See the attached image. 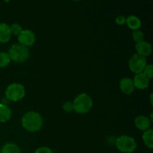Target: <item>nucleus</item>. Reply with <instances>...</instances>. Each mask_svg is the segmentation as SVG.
Here are the masks:
<instances>
[{"instance_id": "f257e3e1", "label": "nucleus", "mask_w": 153, "mask_h": 153, "mask_svg": "<svg viewBox=\"0 0 153 153\" xmlns=\"http://www.w3.org/2000/svg\"><path fill=\"white\" fill-rule=\"evenodd\" d=\"M22 125L27 131L36 132L40 131L43 126V118L37 112L28 111L22 117Z\"/></svg>"}, {"instance_id": "f03ea898", "label": "nucleus", "mask_w": 153, "mask_h": 153, "mask_svg": "<svg viewBox=\"0 0 153 153\" xmlns=\"http://www.w3.org/2000/svg\"><path fill=\"white\" fill-rule=\"evenodd\" d=\"M7 54L10 57V61L17 63H23L29 58V49L20 43H16L10 46Z\"/></svg>"}, {"instance_id": "7ed1b4c3", "label": "nucleus", "mask_w": 153, "mask_h": 153, "mask_svg": "<svg viewBox=\"0 0 153 153\" xmlns=\"http://www.w3.org/2000/svg\"><path fill=\"white\" fill-rule=\"evenodd\" d=\"M73 106L78 114H86L93 107L92 99L87 94H81L73 101Z\"/></svg>"}, {"instance_id": "20e7f679", "label": "nucleus", "mask_w": 153, "mask_h": 153, "mask_svg": "<svg viewBox=\"0 0 153 153\" xmlns=\"http://www.w3.org/2000/svg\"><path fill=\"white\" fill-rule=\"evenodd\" d=\"M116 146L120 152L131 153L137 148V143L133 137L127 135H122L117 139Z\"/></svg>"}, {"instance_id": "39448f33", "label": "nucleus", "mask_w": 153, "mask_h": 153, "mask_svg": "<svg viewBox=\"0 0 153 153\" xmlns=\"http://www.w3.org/2000/svg\"><path fill=\"white\" fill-rule=\"evenodd\" d=\"M25 94V90L23 85L19 83H13L7 86L5 91V96L7 100L16 102L22 100Z\"/></svg>"}, {"instance_id": "423d86ee", "label": "nucleus", "mask_w": 153, "mask_h": 153, "mask_svg": "<svg viewBox=\"0 0 153 153\" xmlns=\"http://www.w3.org/2000/svg\"><path fill=\"white\" fill-rule=\"evenodd\" d=\"M147 65L146 59L145 57L141 56L138 54H135L133 55L129 60L128 66L131 72L138 74V73H143L145 67Z\"/></svg>"}, {"instance_id": "0eeeda50", "label": "nucleus", "mask_w": 153, "mask_h": 153, "mask_svg": "<svg viewBox=\"0 0 153 153\" xmlns=\"http://www.w3.org/2000/svg\"><path fill=\"white\" fill-rule=\"evenodd\" d=\"M18 40H19L20 44L23 45V46H26V47L31 46L35 43V34L31 30H22L20 32V34L18 35Z\"/></svg>"}, {"instance_id": "6e6552de", "label": "nucleus", "mask_w": 153, "mask_h": 153, "mask_svg": "<svg viewBox=\"0 0 153 153\" xmlns=\"http://www.w3.org/2000/svg\"><path fill=\"white\" fill-rule=\"evenodd\" d=\"M150 79L146 76L143 73L136 74L133 79V83H134V88L140 90H144L147 88L149 85Z\"/></svg>"}, {"instance_id": "1a4fd4ad", "label": "nucleus", "mask_w": 153, "mask_h": 153, "mask_svg": "<svg viewBox=\"0 0 153 153\" xmlns=\"http://www.w3.org/2000/svg\"><path fill=\"white\" fill-rule=\"evenodd\" d=\"M135 49L138 55L145 57V58L146 56L150 55L152 52V45L145 41H142L140 42V43H136Z\"/></svg>"}, {"instance_id": "9d476101", "label": "nucleus", "mask_w": 153, "mask_h": 153, "mask_svg": "<svg viewBox=\"0 0 153 153\" xmlns=\"http://www.w3.org/2000/svg\"><path fill=\"white\" fill-rule=\"evenodd\" d=\"M120 87L122 92H123L125 94H127V95H130V94H132L135 89L133 81L128 78L123 79L120 83Z\"/></svg>"}, {"instance_id": "9b49d317", "label": "nucleus", "mask_w": 153, "mask_h": 153, "mask_svg": "<svg viewBox=\"0 0 153 153\" xmlns=\"http://www.w3.org/2000/svg\"><path fill=\"white\" fill-rule=\"evenodd\" d=\"M10 37L11 33L10 31V26L6 23L0 22V43H7L10 40Z\"/></svg>"}, {"instance_id": "f8f14e48", "label": "nucleus", "mask_w": 153, "mask_h": 153, "mask_svg": "<svg viewBox=\"0 0 153 153\" xmlns=\"http://www.w3.org/2000/svg\"><path fill=\"white\" fill-rule=\"evenodd\" d=\"M134 124L135 126L138 129L141 131H146L149 129L151 126V121L148 117L145 116H138L136 117L134 120Z\"/></svg>"}, {"instance_id": "ddd939ff", "label": "nucleus", "mask_w": 153, "mask_h": 153, "mask_svg": "<svg viewBox=\"0 0 153 153\" xmlns=\"http://www.w3.org/2000/svg\"><path fill=\"white\" fill-rule=\"evenodd\" d=\"M11 110L10 108L3 104H0V123H5L11 118Z\"/></svg>"}, {"instance_id": "4468645a", "label": "nucleus", "mask_w": 153, "mask_h": 153, "mask_svg": "<svg viewBox=\"0 0 153 153\" xmlns=\"http://www.w3.org/2000/svg\"><path fill=\"white\" fill-rule=\"evenodd\" d=\"M126 23L127 24L128 27H129L131 29L136 31V30H138L139 28L141 26V21L139 19L138 17L135 16H129L127 17V19H126Z\"/></svg>"}, {"instance_id": "2eb2a0df", "label": "nucleus", "mask_w": 153, "mask_h": 153, "mask_svg": "<svg viewBox=\"0 0 153 153\" xmlns=\"http://www.w3.org/2000/svg\"><path fill=\"white\" fill-rule=\"evenodd\" d=\"M143 140L144 144L149 149H152L153 147V130L151 128L144 131L143 134Z\"/></svg>"}, {"instance_id": "dca6fc26", "label": "nucleus", "mask_w": 153, "mask_h": 153, "mask_svg": "<svg viewBox=\"0 0 153 153\" xmlns=\"http://www.w3.org/2000/svg\"><path fill=\"white\" fill-rule=\"evenodd\" d=\"M1 153H21V150L15 143H7L1 149Z\"/></svg>"}, {"instance_id": "f3484780", "label": "nucleus", "mask_w": 153, "mask_h": 153, "mask_svg": "<svg viewBox=\"0 0 153 153\" xmlns=\"http://www.w3.org/2000/svg\"><path fill=\"white\" fill-rule=\"evenodd\" d=\"M10 59L8 54L6 52H0V67H5L10 64Z\"/></svg>"}, {"instance_id": "a211bd4d", "label": "nucleus", "mask_w": 153, "mask_h": 153, "mask_svg": "<svg viewBox=\"0 0 153 153\" xmlns=\"http://www.w3.org/2000/svg\"><path fill=\"white\" fill-rule=\"evenodd\" d=\"M132 38L136 42V43H140V42L143 41L144 34H143L142 31H139V30H136V31H134V32H133Z\"/></svg>"}, {"instance_id": "6ab92c4d", "label": "nucleus", "mask_w": 153, "mask_h": 153, "mask_svg": "<svg viewBox=\"0 0 153 153\" xmlns=\"http://www.w3.org/2000/svg\"><path fill=\"white\" fill-rule=\"evenodd\" d=\"M10 31L11 34H14V35H19L21 31H22V28L19 24L13 23L10 27Z\"/></svg>"}, {"instance_id": "aec40b11", "label": "nucleus", "mask_w": 153, "mask_h": 153, "mask_svg": "<svg viewBox=\"0 0 153 153\" xmlns=\"http://www.w3.org/2000/svg\"><path fill=\"white\" fill-rule=\"evenodd\" d=\"M149 79H152L153 77V66L152 64H149V65H146L145 67L144 70L143 72Z\"/></svg>"}, {"instance_id": "412c9836", "label": "nucleus", "mask_w": 153, "mask_h": 153, "mask_svg": "<svg viewBox=\"0 0 153 153\" xmlns=\"http://www.w3.org/2000/svg\"><path fill=\"white\" fill-rule=\"evenodd\" d=\"M63 109L67 112H71L74 110V106H73V102H66L63 105Z\"/></svg>"}, {"instance_id": "4be33fe9", "label": "nucleus", "mask_w": 153, "mask_h": 153, "mask_svg": "<svg viewBox=\"0 0 153 153\" xmlns=\"http://www.w3.org/2000/svg\"><path fill=\"white\" fill-rule=\"evenodd\" d=\"M34 153H53V152L49 148L46 147V146H42V147L36 149Z\"/></svg>"}, {"instance_id": "5701e85b", "label": "nucleus", "mask_w": 153, "mask_h": 153, "mask_svg": "<svg viewBox=\"0 0 153 153\" xmlns=\"http://www.w3.org/2000/svg\"><path fill=\"white\" fill-rule=\"evenodd\" d=\"M126 17L124 16H122V15H120V16H118L116 18V23L117 24V25H124V24L126 23Z\"/></svg>"}, {"instance_id": "b1692460", "label": "nucleus", "mask_w": 153, "mask_h": 153, "mask_svg": "<svg viewBox=\"0 0 153 153\" xmlns=\"http://www.w3.org/2000/svg\"><path fill=\"white\" fill-rule=\"evenodd\" d=\"M4 1H5V2H8L9 1H10V0H4Z\"/></svg>"}, {"instance_id": "393cba45", "label": "nucleus", "mask_w": 153, "mask_h": 153, "mask_svg": "<svg viewBox=\"0 0 153 153\" xmlns=\"http://www.w3.org/2000/svg\"><path fill=\"white\" fill-rule=\"evenodd\" d=\"M73 1H80V0H73Z\"/></svg>"}]
</instances>
